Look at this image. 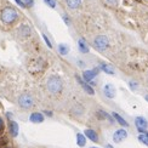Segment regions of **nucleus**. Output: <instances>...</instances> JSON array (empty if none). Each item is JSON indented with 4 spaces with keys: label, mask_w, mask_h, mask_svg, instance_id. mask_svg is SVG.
<instances>
[{
    "label": "nucleus",
    "mask_w": 148,
    "mask_h": 148,
    "mask_svg": "<svg viewBox=\"0 0 148 148\" xmlns=\"http://www.w3.org/2000/svg\"><path fill=\"white\" fill-rule=\"evenodd\" d=\"M23 3H24V5L27 6V8H32L33 6V0H23Z\"/></svg>",
    "instance_id": "393cba45"
},
{
    "label": "nucleus",
    "mask_w": 148,
    "mask_h": 148,
    "mask_svg": "<svg viewBox=\"0 0 148 148\" xmlns=\"http://www.w3.org/2000/svg\"><path fill=\"white\" fill-rule=\"evenodd\" d=\"M135 124H136L137 129H147L148 121L143 118V116H137V118L135 119Z\"/></svg>",
    "instance_id": "9b49d317"
},
{
    "label": "nucleus",
    "mask_w": 148,
    "mask_h": 148,
    "mask_svg": "<svg viewBox=\"0 0 148 148\" xmlns=\"http://www.w3.org/2000/svg\"><path fill=\"white\" fill-rule=\"evenodd\" d=\"M91 148H97V147H91Z\"/></svg>",
    "instance_id": "473e14b6"
},
{
    "label": "nucleus",
    "mask_w": 148,
    "mask_h": 148,
    "mask_svg": "<svg viewBox=\"0 0 148 148\" xmlns=\"http://www.w3.org/2000/svg\"><path fill=\"white\" fill-rule=\"evenodd\" d=\"M145 100L148 102V95H146V96H145Z\"/></svg>",
    "instance_id": "2f4dec72"
},
{
    "label": "nucleus",
    "mask_w": 148,
    "mask_h": 148,
    "mask_svg": "<svg viewBox=\"0 0 148 148\" xmlns=\"http://www.w3.org/2000/svg\"><path fill=\"white\" fill-rule=\"evenodd\" d=\"M29 120L32 123H34V124H39V123L44 121V115L41 113H32L29 116Z\"/></svg>",
    "instance_id": "9d476101"
},
{
    "label": "nucleus",
    "mask_w": 148,
    "mask_h": 148,
    "mask_svg": "<svg viewBox=\"0 0 148 148\" xmlns=\"http://www.w3.org/2000/svg\"><path fill=\"white\" fill-rule=\"evenodd\" d=\"M127 137V132L124 130V129H119V130H116L113 135V141L115 143H120L123 142L125 138Z\"/></svg>",
    "instance_id": "39448f33"
},
{
    "label": "nucleus",
    "mask_w": 148,
    "mask_h": 148,
    "mask_svg": "<svg viewBox=\"0 0 148 148\" xmlns=\"http://www.w3.org/2000/svg\"><path fill=\"white\" fill-rule=\"evenodd\" d=\"M112 115L114 116V119H115L116 121H118V123H119V124H120L121 126H124V127H127V126H129V124H127V123H126L124 119H123V118H121V116H120L118 113H112Z\"/></svg>",
    "instance_id": "a211bd4d"
},
{
    "label": "nucleus",
    "mask_w": 148,
    "mask_h": 148,
    "mask_svg": "<svg viewBox=\"0 0 148 148\" xmlns=\"http://www.w3.org/2000/svg\"><path fill=\"white\" fill-rule=\"evenodd\" d=\"M18 131H20V127H18V124L16 121H10V134L14 137L18 136Z\"/></svg>",
    "instance_id": "4468645a"
},
{
    "label": "nucleus",
    "mask_w": 148,
    "mask_h": 148,
    "mask_svg": "<svg viewBox=\"0 0 148 148\" xmlns=\"http://www.w3.org/2000/svg\"><path fill=\"white\" fill-rule=\"evenodd\" d=\"M100 68H101L104 73H107V74H114V69H113V67L110 66V64L101 63V67H100Z\"/></svg>",
    "instance_id": "dca6fc26"
},
{
    "label": "nucleus",
    "mask_w": 148,
    "mask_h": 148,
    "mask_svg": "<svg viewBox=\"0 0 148 148\" xmlns=\"http://www.w3.org/2000/svg\"><path fill=\"white\" fill-rule=\"evenodd\" d=\"M94 46L98 51H104L109 46V40L106 35H98L94 40Z\"/></svg>",
    "instance_id": "7ed1b4c3"
},
{
    "label": "nucleus",
    "mask_w": 148,
    "mask_h": 148,
    "mask_svg": "<svg viewBox=\"0 0 148 148\" xmlns=\"http://www.w3.org/2000/svg\"><path fill=\"white\" fill-rule=\"evenodd\" d=\"M44 3L51 9H55L56 8V0H44Z\"/></svg>",
    "instance_id": "4be33fe9"
},
{
    "label": "nucleus",
    "mask_w": 148,
    "mask_h": 148,
    "mask_svg": "<svg viewBox=\"0 0 148 148\" xmlns=\"http://www.w3.org/2000/svg\"><path fill=\"white\" fill-rule=\"evenodd\" d=\"M77 143L79 147H84L86 145V138H85V135L83 134H77Z\"/></svg>",
    "instance_id": "f3484780"
},
{
    "label": "nucleus",
    "mask_w": 148,
    "mask_h": 148,
    "mask_svg": "<svg viewBox=\"0 0 148 148\" xmlns=\"http://www.w3.org/2000/svg\"><path fill=\"white\" fill-rule=\"evenodd\" d=\"M42 64H44V61H42L41 58H38V60H35V61H33V66L30 67V72H33V73H35V72H39V71H41L44 67H42Z\"/></svg>",
    "instance_id": "6e6552de"
},
{
    "label": "nucleus",
    "mask_w": 148,
    "mask_h": 148,
    "mask_svg": "<svg viewBox=\"0 0 148 148\" xmlns=\"http://www.w3.org/2000/svg\"><path fill=\"white\" fill-rule=\"evenodd\" d=\"M84 135L89 140H91L92 142H97V141H98V135L96 134V131L91 130V129H86V130L84 131Z\"/></svg>",
    "instance_id": "1a4fd4ad"
},
{
    "label": "nucleus",
    "mask_w": 148,
    "mask_h": 148,
    "mask_svg": "<svg viewBox=\"0 0 148 148\" xmlns=\"http://www.w3.org/2000/svg\"><path fill=\"white\" fill-rule=\"evenodd\" d=\"M129 86H130L131 90H136L137 86H138V83L135 82V80H131V82H129Z\"/></svg>",
    "instance_id": "5701e85b"
},
{
    "label": "nucleus",
    "mask_w": 148,
    "mask_h": 148,
    "mask_svg": "<svg viewBox=\"0 0 148 148\" xmlns=\"http://www.w3.org/2000/svg\"><path fill=\"white\" fill-rule=\"evenodd\" d=\"M58 52L64 56V55H67V53L69 52V46L66 45V44H60L58 45Z\"/></svg>",
    "instance_id": "6ab92c4d"
},
{
    "label": "nucleus",
    "mask_w": 148,
    "mask_h": 148,
    "mask_svg": "<svg viewBox=\"0 0 148 148\" xmlns=\"http://www.w3.org/2000/svg\"><path fill=\"white\" fill-rule=\"evenodd\" d=\"M42 38H44V40H45V42L47 44V46H49V47H52V44L50 42V40H49V38H47V36H46L45 34H42Z\"/></svg>",
    "instance_id": "a878e982"
},
{
    "label": "nucleus",
    "mask_w": 148,
    "mask_h": 148,
    "mask_svg": "<svg viewBox=\"0 0 148 148\" xmlns=\"http://www.w3.org/2000/svg\"><path fill=\"white\" fill-rule=\"evenodd\" d=\"M46 88L47 90L51 92V94L56 95L58 92L62 91V88H63V83H62V79L57 75H52L47 79L46 82Z\"/></svg>",
    "instance_id": "f257e3e1"
},
{
    "label": "nucleus",
    "mask_w": 148,
    "mask_h": 148,
    "mask_svg": "<svg viewBox=\"0 0 148 148\" xmlns=\"http://www.w3.org/2000/svg\"><path fill=\"white\" fill-rule=\"evenodd\" d=\"M106 148H114V147L110 146V145H106Z\"/></svg>",
    "instance_id": "7c9ffc66"
},
{
    "label": "nucleus",
    "mask_w": 148,
    "mask_h": 148,
    "mask_svg": "<svg viewBox=\"0 0 148 148\" xmlns=\"http://www.w3.org/2000/svg\"><path fill=\"white\" fill-rule=\"evenodd\" d=\"M77 80H78V82H79V84L83 86V89H84V90H85L86 92H88L89 95H94V94H95L94 89H92V88H91V86H90L89 84H86V83L84 82V80H82V79H80L79 77H77Z\"/></svg>",
    "instance_id": "f8f14e48"
},
{
    "label": "nucleus",
    "mask_w": 148,
    "mask_h": 148,
    "mask_svg": "<svg viewBox=\"0 0 148 148\" xmlns=\"http://www.w3.org/2000/svg\"><path fill=\"white\" fill-rule=\"evenodd\" d=\"M138 140H140V142H142L143 145H146V146H148V135L146 134V132H142L138 136Z\"/></svg>",
    "instance_id": "412c9836"
},
{
    "label": "nucleus",
    "mask_w": 148,
    "mask_h": 148,
    "mask_svg": "<svg viewBox=\"0 0 148 148\" xmlns=\"http://www.w3.org/2000/svg\"><path fill=\"white\" fill-rule=\"evenodd\" d=\"M63 20H64L66 24H69V18H68V17H67L66 15H63Z\"/></svg>",
    "instance_id": "cd10ccee"
},
{
    "label": "nucleus",
    "mask_w": 148,
    "mask_h": 148,
    "mask_svg": "<svg viewBox=\"0 0 148 148\" xmlns=\"http://www.w3.org/2000/svg\"><path fill=\"white\" fill-rule=\"evenodd\" d=\"M44 113H45V114H47L49 116H51V115H52V113H51V112H47V110H46V112H44Z\"/></svg>",
    "instance_id": "c756f323"
},
{
    "label": "nucleus",
    "mask_w": 148,
    "mask_h": 148,
    "mask_svg": "<svg viewBox=\"0 0 148 148\" xmlns=\"http://www.w3.org/2000/svg\"><path fill=\"white\" fill-rule=\"evenodd\" d=\"M66 4H67V6H68L69 9L75 10V9L79 8L80 5H82V0H66Z\"/></svg>",
    "instance_id": "2eb2a0df"
},
{
    "label": "nucleus",
    "mask_w": 148,
    "mask_h": 148,
    "mask_svg": "<svg viewBox=\"0 0 148 148\" xmlns=\"http://www.w3.org/2000/svg\"><path fill=\"white\" fill-rule=\"evenodd\" d=\"M15 1H16V3L18 4V5H20V6H21V8H23V6H26V5H24V3H22V1H21V0H15Z\"/></svg>",
    "instance_id": "bb28decb"
},
{
    "label": "nucleus",
    "mask_w": 148,
    "mask_h": 148,
    "mask_svg": "<svg viewBox=\"0 0 148 148\" xmlns=\"http://www.w3.org/2000/svg\"><path fill=\"white\" fill-rule=\"evenodd\" d=\"M78 47H79V51L82 53H88L89 52V46H88V44H86V41L84 39L78 40Z\"/></svg>",
    "instance_id": "ddd939ff"
},
{
    "label": "nucleus",
    "mask_w": 148,
    "mask_h": 148,
    "mask_svg": "<svg viewBox=\"0 0 148 148\" xmlns=\"http://www.w3.org/2000/svg\"><path fill=\"white\" fill-rule=\"evenodd\" d=\"M34 104V101H33V97L28 95V94H23L18 97V106L23 109H29L32 108Z\"/></svg>",
    "instance_id": "20e7f679"
},
{
    "label": "nucleus",
    "mask_w": 148,
    "mask_h": 148,
    "mask_svg": "<svg viewBox=\"0 0 148 148\" xmlns=\"http://www.w3.org/2000/svg\"><path fill=\"white\" fill-rule=\"evenodd\" d=\"M118 1L119 0H106V3L108 5H110V6H116L118 5Z\"/></svg>",
    "instance_id": "b1692460"
},
{
    "label": "nucleus",
    "mask_w": 148,
    "mask_h": 148,
    "mask_svg": "<svg viewBox=\"0 0 148 148\" xmlns=\"http://www.w3.org/2000/svg\"><path fill=\"white\" fill-rule=\"evenodd\" d=\"M98 74V68H95V69H91V71H84L83 73V78L85 82L88 83H91L92 80L95 79V77Z\"/></svg>",
    "instance_id": "423d86ee"
},
{
    "label": "nucleus",
    "mask_w": 148,
    "mask_h": 148,
    "mask_svg": "<svg viewBox=\"0 0 148 148\" xmlns=\"http://www.w3.org/2000/svg\"><path fill=\"white\" fill-rule=\"evenodd\" d=\"M20 33H21V35L23 36V38H26V36H28V35L30 34V29H29L28 26H21Z\"/></svg>",
    "instance_id": "aec40b11"
},
{
    "label": "nucleus",
    "mask_w": 148,
    "mask_h": 148,
    "mask_svg": "<svg viewBox=\"0 0 148 148\" xmlns=\"http://www.w3.org/2000/svg\"><path fill=\"white\" fill-rule=\"evenodd\" d=\"M146 134H147V135H148V132H147V131H146Z\"/></svg>",
    "instance_id": "72a5a7b5"
},
{
    "label": "nucleus",
    "mask_w": 148,
    "mask_h": 148,
    "mask_svg": "<svg viewBox=\"0 0 148 148\" xmlns=\"http://www.w3.org/2000/svg\"><path fill=\"white\" fill-rule=\"evenodd\" d=\"M3 126H4V121H3V119H1V118H0V130L3 129Z\"/></svg>",
    "instance_id": "c85d7f7f"
},
{
    "label": "nucleus",
    "mask_w": 148,
    "mask_h": 148,
    "mask_svg": "<svg viewBox=\"0 0 148 148\" xmlns=\"http://www.w3.org/2000/svg\"><path fill=\"white\" fill-rule=\"evenodd\" d=\"M103 94L108 98H114L115 97V88L112 84H106L103 86Z\"/></svg>",
    "instance_id": "0eeeda50"
},
{
    "label": "nucleus",
    "mask_w": 148,
    "mask_h": 148,
    "mask_svg": "<svg viewBox=\"0 0 148 148\" xmlns=\"http://www.w3.org/2000/svg\"><path fill=\"white\" fill-rule=\"evenodd\" d=\"M17 18V11L12 8H5L1 12V20L5 23H12Z\"/></svg>",
    "instance_id": "f03ea898"
}]
</instances>
